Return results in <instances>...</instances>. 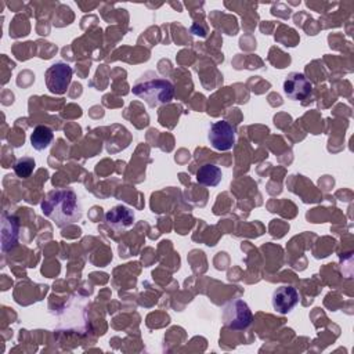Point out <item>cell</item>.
Wrapping results in <instances>:
<instances>
[{"instance_id":"obj_4","label":"cell","mask_w":354,"mask_h":354,"mask_svg":"<svg viewBox=\"0 0 354 354\" xmlns=\"http://www.w3.org/2000/svg\"><path fill=\"white\" fill-rule=\"evenodd\" d=\"M72 75H73V71L69 64L62 62V61L54 62L51 66L47 68V71L44 73L46 86L48 88V91L53 94H57V95L65 94L71 84Z\"/></svg>"},{"instance_id":"obj_3","label":"cell","mask_w":354,"mask_h":354,"mask_svg":"<svg viewBox=\"0 0 354 354\" xmlns=\"http://www.w3.org/2000/svg\"><path fill=\"white\" fill-rule=\"evenodd\" d=\"M221 319L224 326L232 330H243L250 326L253 315L249 306L243 300L234 299L223 307Z\"/></svg>"},{"instance_id":"obj_2","label":"cell","mask_w":354,"mask_h":354,"mask_svg":"<svg viewBox=\"0 0 354 354\" xmlns=\"http://www.w3.org/2000/svg\"><path fill=\"white\" fill-rule=\"evenodd\" d=\"M131 93L145 101L149 108L169 104L174 97L173 83L158 75L155 71H147L133 84Z\"/></svg>"},{"instance_id":"obj_7","label":"cell","mask_w":354,"mask_h":354,"mask_svg":"<svg viewBox=\"0 0 354 354\" xmlns=\"http://www.w3.org/2000/svg\"><path fill=\"white\" fill-rule=\"evenodd\" d=\"M272 307L279 314H288L299 303V292L290 285H282L272 292Z\"/></svg>"},{"instance_id":"obj_8","label":"cell","mask_w":354,"mask_h":354,"mask_svg":"<svg viewBox=\"0 0 354 354\" xmlns=\"http://www.w3.org/2000/svg\"><path fill=\"white\" fill-rule=\"evenodd\" d=\"M19 236V223L18 218L7 212L1 213V250L8 252L11 250Z\"/></svg>"},{"instance_id":"obj_1","label":"cell","mask_w":354,"mask_h":354,"mask_svg":"<svg viewBox=\"0 0 354 354\" xmlns=\"http://www.w3.org/2000/svg\"><path fill=\"white\" fill-rule=\"evenodd\" d=\"M43 214L57 227L64 228L82 218V205L77 194L72 188H55L43 199Z\"/></svg>"},{"instance_id":"obj_11","label":"cell","mask_w":354,"mask_h":354,"mask_svg":"<svg viewBox=\"0 0 354 354\" xmlns=\"http://www.w3.org/2000/svg\"><path fill=\"white\" fill-rule=\"evenodd\" d=\"M54 138V133L48 126L39 124L33 129V133L30 134V144L36 151L46 149Z\"/></svg>"},{"instance_id":"obj_10","label":"cell","mask_w":354,"mask_h":354,"mask_svg":"<svg viewBox=\"0 0 354 354\" xmlns=\"http://www.w3.org/2000/svg\"><path fill=\"white\" fill-rule=\"evenodd\" d=\"M221 178V169L213 163H205L196 170V181L205 187H216Z\"/></svg>"},{"instance_id":"obj_6","label":"cell","mask_w":354,"mask_h":354,"mask_svg":"<svg viewBox=\"0 0 354 354\" xmlns=\"http://www.w3.org/2000/svg\"><path fill=\"white\" fill-rule=\"evenodd\" d=\"M283 93L288 98L295 101L306 100L313 93V84L300 72H290L283 80Z\"/></svg>"},{"instance_id":"obj_5","label":"cell","mask_w":354,"mask_h":354,"mask_svg":"<svg viewBox=\"0 0 354 354\" xmlns=\"http://www.w3.org/2000/svg\"><path fill=\"white\" fill-rule=\"evenodd\" d=\"M207 140L214 149L228 151L235 145V127L227 120L214 122L209 127Z\"/></svg>"},{"instance_id":"obj_12","label":"cell","mask_w":354,"mask_h":354,"mask_svg":"<svg viewBox=\"0 0 354 354\" xmlns=\"http://www.w3.org/2000/svg\"><path fill=\"white\" fill-rule=\"evenodd\" d=\"M36 167V162L30 156H22L14 163V173L19 178H28Z\"/></svg>"},{"instance_id":"obj_9","label":"cell","mask_w":354,"mask_h":354,"mask_svg":"<svg viewBox=\"0 0 354 354\" xmlns=\"http://www.w3.org/2000/svg\"><path fill=\"white\" fill-rule=\"evenodd\" d=\"M105 221L111 228H113L116 231H122V230H126L133 225L134 212L123 205H118L106 212Z\"/></svg>"}]
</instances>
